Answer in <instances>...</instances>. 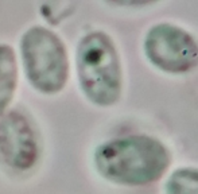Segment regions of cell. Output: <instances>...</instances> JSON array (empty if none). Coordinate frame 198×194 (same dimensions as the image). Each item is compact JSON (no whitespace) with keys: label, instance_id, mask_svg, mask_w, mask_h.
<instances>
[{"label":"cell","instance_id":"8992f818","mask_svg":"<svg viewBox=\"0 0 198 194\" xmlns=\"http://www.w3.org/2000/svg\"><path fill=\"white\" fill-rule=\"evenodd\" d=\"M18 85V61L11 46L0 43V117L11 104Z\"/></svg>","mask_w":198,"mask_h":194},{"label":"cell","instance_id":"5b68a950","mask_svg":"<svg viewBox=\"0 0 198 194\" xmlns=\"http://www.w3.org/2000/svg\"><path fill=\"white\" fill-rule=\"evenodd\" d=\"M38 159V143L30 121L20 112H10L0 117V161L25 171Z\"/></svg>","mask_w":198,"mask_h":194},{"label":"cell","instance_id":"7a4b0ae2","mask_svg":"<svg viewBox=\"0 0 198 194\" xmlns=\"http://www.w3.org/2000/svg\"><path fill=\"white\" fill-rule=\"evenodd\" d=\"M81 90L98 107H111L121 96L123 73L119 53L111 36L102 31L88 32L76 51Z\"/></svg>","mask_w":198,"mask_h":194},{"label":"cell","instance_id":"6da1fadb","mask_svg":"<svg viewBox=\"0 0 198 194\" xmlns=\"http://www.w3.org/2000/svg\"><path fill=\"white\" fill-rule=\"evenodd\" d=\"M170 163V150L159 139L147 135L112 139L94 152L98 174L124 186L152 185L165 175Z\"/></svg>","mask_w":198,"mask_h":194},{"label":"cell","instance_id":"277c9868","mask_svg":"<svg viewBox=\"0 0 198 194\" xmlns=\"http://www.w3.org/2000/svg\"><path fill=\"white\" fill-rule=\"evenodd\" d=\"M144 53L154 66L166 73H187L198 65V42L186 30L170 23L148 30Z\"/></svg>","mask_w":198,"mask_h":194},{"label":"cell","instance_id":"52a82bcc","mask_svg":"<svg viewBox=\"0 0 198 194\" xmlns=\"http://www.w3.org/2000/svg\"><path fill=\"white\" fill-rule=\"evenodd\" d=\"M166 194H198V169L182 167L169 177L165 185Z\"/></svg>","mask_w":198,"mask_h":194},{"label":"cell","instance_id":"3957f363","mask_svg":"<svg viewBox=\"0 0 198 194\" xmlns=\"http://www.w3.org/2000/svg\"><path fill=\"white\" fill-rule=\"evenodd\" d=\"M23 67L29 82L40 93L54 94L69 78V58L62 39L43 26H32L20 39Z\"/></svg>","mask_w":198,"mask_h":194}]
</instances>
